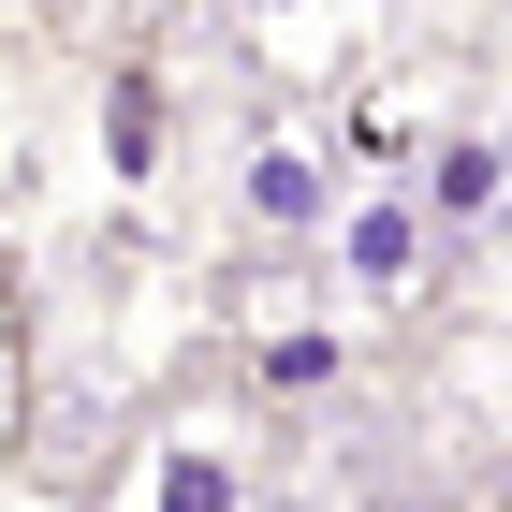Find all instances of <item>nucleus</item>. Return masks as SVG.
<instances>
[{
  "mask_svg": "<svg viewBox=\"0 0 512 512\" xmlns=\"http://www.w3.org/2000/svg\"><path fill=\"white\" fill-rule=\"evenodd\" d=\"M118 512H249V425L235 410H176V425L132 439Z\"/></svg>",
  "mask_w": 512,
  "mask_h": 512,
  "instance_id": "nucleus-1",
  "label": "nucleus"
},
{
  "mask_svg": "<svg viewBox=\"0 0 512 512\" xmlns=\"http://www.w3.org/2000/svg\"><path fill=\"white\" fill-rule=\"evenodd\" d=\"M235 15L278 74H352V44L381 30V0H235Z\"/></svg>",
  "mask_w": 512,
  "mask_h": 512,
  "instance_id": "nucleus-2",
  "label": "nucleus"
},
{
  "mask_svg": "<svg viewBox=\"0 0 512 512\" xmlns=\"http://www.w3.org/2000/svg\"><path fill=\"white\" fill-rule=\"evenodd\" d=\"M337 264H352L366 308H410V293H425V205H410V191L352 205V220H337Z\"/></svg>",
  "mask_w": 512,
  "mask_h": 512,
  "instance_id": "nucleus-3",
  "label": "nucleus"
},
{
  "mask_svg": "<svg viewBox=\"0 0 512 512\" xmlns=\"http://www.w3.org/2000/svg\"><path fill=\"white\" fill-rule=\"evenodd\" d=\"M249 220H264V235H308L322 220V147L308 132H264V147H249Z\"/></svg>",
  "mask_w": 512,
  "mask_h": 512,
  "instance_id": "nucleus-4",
  "label": "nucleus"
},
{
  "mask_svg": "<svg viewBox=\"0 0 512 512\" xmlns=\"http://www.w3.org/2000/svg\"><path fill=\"white\" fill-rule=\"evenodd\" d=\"M103 161H118V191H147V176H161V88H147V74L103 88Z\"/></svg>",
  "mask_w": 512,
  "mask_h": 512,
  "instance_id": "nucleus-5",
  "label": "nucleus"
},
{
  "mask_svg": "<svg viewBox=\"0 0 512 512\" xmlns=\"http://www.w3.org/2000/svg\"><path fill=\"white\" fill-rule=\"evenodd\" d=\"M498 176H512L498 132H439V176H425V191H439V220H483V205H498Z\"/></svg>",
  "mask_w": 512,
  "mask_h": 512,
  "instance_id": "nucleus-6",
  "label": "nucleus"
},
{
  "mask_svg": "<svg viewBox=\"0 0 512 512\" xmlns=\"http://www.w3.org/2000/svg\"><path fill=\"white\" fill-rule=\"evenodd\" d=\"M15 439H30V293L0 264V469H15Z\"/></svg>",
  "mask_w": 512,
  "mask_h": 512,
  "instance_id": "nucleus-7",
  "label": "nucleus"
},
{
  "mask_svg": "<svg viewBox=\"0 0 512 512\" xmlns=\"http://www.w3.org/2000/svg\"><path fill=\"white\" fill-rule=\"evenodd\" d=\"M249 381H264V395H322V381H337V337H322V322H293V337H264V366H249Z\"/></svg>",
  "mask_w": 512,
  "mask_h": 512,
  "instance_id": "nucleus-8",
  "label": "nucleus"
}]
</instances>
